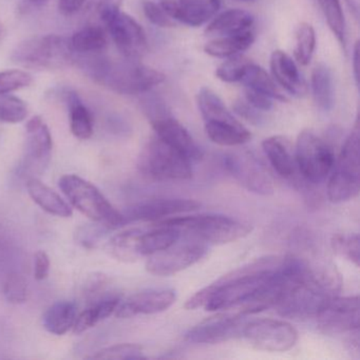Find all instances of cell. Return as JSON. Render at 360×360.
Masks as SVG:
<instances>
[{
    "label": "cell",
    "mask_w": 360,
    "mask_h": 360,
    "mask_svg": "<svg viewBox=\"0 0 360 360\" xmlns=\"http://www.w3.org/2000/svg\"><path fill=\"white\" fill-rule=\"evenodd\" d=\"M353 73L355 77L356 85H359V43H356L354 46L353 53Z\"/></svg>",
    "instance_id": "cell-52"
},
{
    "label": "cell",
    "mask_w": 360,
    "mask_h": 360,
    "mask_svg": "<svg viewBox=\"0 0 360 360\" xmlns=\"http://www.w3.org/2000/svg\"><path fill=\"white\" fill-rule=\"evenodd\" d=\"M233 108H235L236 112H237L240 117H244V119L248 120V122L259 124L262 121L259 110L250 106L248 103L238 102Z\"/></svg>",
    "instance_id": "cell-48"
},
{
    "label": "cell",
    "mask_w": 360,
    "mask_h": 360,
    "mask_svg": "<svg viewBox=\"0 0 360 360\" xmlns=\"http://www.w3.org/2000/svg\"><path fill=\"white\" fill-rule=\"evenodd\" d=\"M263 151L278 174L284 178L292 176L296 161L290 150V144L283 136H271L262 143Z\"/></svg>",
    "instance_id": "cell-22"
},
{
    "label": "cell",
    "mask_w": 360,
    "mask_h": 360,
    "mask_svg": "<svg viewBox=\"0 0 360 360\" xmlns=\"http://www.w3.org/2000/svg\"><path fill=\"white\" fill-rule=\"evenodd\" d=\"M31 1H34V3H41V1H45V0H31Z\"/></svg>",
    "instance_id": "cell-54"
},
{
    "label": "cell",
    "mask_w": 360,
    "mask_h": 360,
    "mask_svg": "<svg viewBox=\"0 0 360 360\" xmlns=\"http://www.w3.org/2000/svg\"><path fill=\"white\" fill-rule=\"evenodd\" d=\"M328 184V197L332 203L349 201L359 195V126L356 122L353 131L345 140L338 160L333 166Z\"/></svg>",
    "instance_id": "cell-6"
},
{
    "label": "cell",
    "mask_w": 360,
    "mask_h": 360,
    "mask_svg": "<svg viewBox=\"0 0 360 360\" xmlns=\"http://www.w3.org/2000/svg\"><path fill=\"white\" fill-rule=\"evenodd\" d=\"M223 164L227 172L250 193L269 195L275 191L273 179L252 153L246 151L226 153Z\"/></svg>",
    "instance_id": "cell-13"
},
{
    "label": "cell",
    "mask_w": 360,
    "mask_h": 360,
    "mask_svg": "<svg viewBox=\"0 0 360 360\" xmlns=\"http://www.w3.org/2000/svg\"><path fill=\"white\" fill-rule=\"evenodd\" d=\"M107 284V278L104 275L96 276L94 279L90 280L87 285V290L85 294L88 297H94L100 294L101 290H104Z\"/></svg>",
    "instance_id": "cell-50"
},
{
    "label": "cell",
    "mask_w": 360,
    "mask_h": 360,
    "mask_svg": "<svg viewBox=\"0 0 360 360\" xmlns=\"http://www.w3.org/2000/svg\"><path fill=\"white\" fill-rule=\"evenodd\" d=\"M143 11L147 20L160 28H172L176 26V22L167 15L165 11L162 9L161 6L146 0L143 3Z\"/></svg>",
    "instance_id": "cell-42"
},
{
    "label": "cell",
    "mask_w": 360,
    "mask_h": 360,
    "mask_svg": "<svg viewBox=\"0 0 360 360\" xmlns=\"http://www.w3.org/2000/svg\"><path fill=\"white\" fill-rule=\"evenodd\" d=\"M50 259L47 252L39 250L34 256V277L37 281H43L49 275Z\"/></svg>",
    "instance_id": "cell-47"
},
{
    "label": "cell",
    "mask_w": 360,
    "mask_h": 360,
    "mask_svg": "<svg viewBox=\"0 0 360 360\" xmlns=\"http://www.w3.org/2000/svg\"><path fill=\"white\" fill-rule=\"evenodd\" d=\"M121 299L119 297H109V298L103 299L98 301L96 304L92 305L94 315H96L98 321L106 319L109 316L115 313L117 307H119Z\"/></svg>",
    "instance_id": "cell-44"
},
{
    "label": "cell",
    "mask_w": 360,
    "mask_h": 360,
    "mask_svg": "<svg viewBox=\"0 0 360 360\" xmlns=\"http://www.w3.org/2000/svg\"><path fill=\"white\" fill-rule=\"evenodd\" d=\"M144 110L158 138L191 162L202 159L201 147L193 140L188 130L170 115L163 102L158 98H149L145 102Z\"/></svg>",
    "instance_id": "cell-8"
},
{
    "label": "cell",
    "mask_w": 360,
    "mask_h": 360,
    "mask_svg": "<svg viewBox=\"0 0 360 360\" xmlns=\"http://www.w3.org/2000/svg\"><path fill=\"white\" fill-rule=\"evenodd\" d=\"M311 92L318 108L330 111L335 104V86L332 71L326 65L319 64L311 73Z\"/></svg>",
    "instance_id": "cell-28"
},
{
    "label": "cell",
    "mask_w": 360,
    "mask_h": 360,
    "mask_svg": "<svg viewBox=\"0 0 360 360\" xmlns=\"http://www.w3.org/2000/svg\"><path fill=\"white\" fill-rule=\"evenodd\" d=\"M207 252V244L193 238L191 241L176 242L169 248L150 255L146 269L151 275L160 277L176 275L199 262Z\"/></svg>",
    "instance_id": "cell-10"
},
{
    "label": "cell",
    "mask_w": 360,
    "mask_h": 360,
    "mask_svg": "<svg viewBox=\"0 0 360 360\" xmlns=\"http://www.w3.org/2000/svg\"><path fill=\"white\" fill-rule=\"evenodd\" d=\"M271 71L278 85L294 96L307 94V86L294 60L288 53L276 50L271 56Z\"/></svg>",
    "instance_id": "cell-20"
},
{
    "label": "cell",
    "mask_w": 360,
    "mask_h": 360,
    "mask_svg": "<svg viewBox=\"0 0 360 360\" xmlns=\"http://www.w3.org/2000/svg\"><path fill=\"white\" fill-rule=\"evenodd\" d=\"M26 187L31 199L48 214L60 218L72 217L71 206L56 191L50 188L39 179H29Z\"/></svg>",
    "instance_id": "cell-21"
},
{
    "label": "cell",
    "mask_w": 360,
    "mask_h": 360,
    "mask_svg": "<svg viewBox=\"0 0 360 360\" xmlns=\"http://www.w3.org/2000/svg\"><path fill=\"white\" fill-rule=\"evenodd\" d=\"M28 107L26 103L16 96H0V122L18 124L26 120Z\"/></svg>",
    "instance_id": "cell-38"
},
{
    "label": "cell",
    "mask_w": 360,
    "mask_h": 360,
    "mask_svg": "<svg viewBox=\"0 0 360 360\" xmlns=\"http://www.w3.org/2000/svg\"><path fill=\"white\" fill-rule=\"evenodd\" d=\"M87 68L101 85L125 96L146 94L165 79V75L160 71L128 58L126 60L98 58L90 63Z\"/></svg>",
    "instance_id": "cell-2"
},
{
    "label": "cell",
    "mask_w": 360,
    "mask_h": 360,
    "mask_svg": "<svg viewBox=\"0 0 360 360\" xmlns=\"http://www.w3.org/2000/svg\"><path fill=\"white\" fill-rule=\"evenodd\" d=\"M197 104L204 123L239 124L218 94L210 88H202L197 94Z\"/></svg>",
    "instance_id": "cell-25"
},
{
    "label": "cell",
    "mask_w": 360,
    "mask_h": 360,
    "mask_svg": "<svg viewBox=\"0 0 360 360\" xmlns=\"http://www.w3.org/2000/svg\"><path fill=\"white\" fill-rule=\"evenodd\" d=\"M245 324L242 315H229L220 314L214 317L207 318L201 323L191 328L186 333V339L189 342L216 345L231 340L242 335Z\"/></svg>",
    "instance_id": "cell-15"
},
{
    "label": "cell",
    "mask_w": 360,
    "mask_h": 360,
    "mask_svg": "<svg viewBox=\"0 0 360 360\" xmlns=\"http://www.w3.org/2000/svg\"><path fill=\"white\" fill-rule=\"evenodd\" d=\"M200 207V203L186 199H158L144 202L129 208L124 217V224L129 221H150L158 222L170 216L193 212Z\"/></svg>",
    "instance_id": "cell-19"
},
{
    "label": "cell",
    "mask_w": 360,
    "mask_h": 360,
    "mask_svg": "<svg viewBox=\"0 0 360 360\" xmlns=\"http://www.w3.org/2000/svg\"><path fill=\"white\" fill-rule=\"evenodd\" d=\"M220 0H161L160 6L174 22L200 27L214 18Z\"/></svg>",
    "instance_id": "cell-18"
},
{
    "label": "cell",
    "mask_w": 360,
    "mask_h": 360,
    "mask_svg": "<svg viewBox=\"0 0 360 360\" xmlns=\"http://www.w3.org/2000/svg\"><path fill=\"white\" fill-rule=\"evenodd\" d=\"M106 229H109V227L100 224V223L98 225H86V226L81 227L77 231V240L85 248H94L98 243V240L104 236Z\"/></svg>",
    "instance_id": "cell-43"
},
{
    "label": "cell",
    "mask_w": 360,
    "mask_h": 360,
    "mask_svg": "<svg viewBox=\"0 0 360 360\" xmlns=\"http://www.w3.org/2000/svg\"><path fill=\"white\" fill-rule=\"evenodd\" d=\"M245 98L248 104L259 111H269L273 107V98L248 88L245 90Z\"/></svg>",
    "instance_id": "cell-45"
},
{
    "label": "cell",
    "mask_w": 360,
    "mask_h": 360,
    "mask_svg": "<svg viewBox=\"0 0 360 360\" xmlns=\"http://www.w3.org/2000/svg\"><path fill=\"white\" fill-rule=\"evenodd\" d=\"M138 168L153 180L182 181L193 176L191 160L158 136L151 139L141 151Z\"/></svg>",
    "instance_id": "cell-7"
},
{
    "label": "cell",
    "mask_w": 360,
    "mask_h": 360,
    "mask_svg": "<svg viewBox=\"0 0 360 360\" xmlns=\"http://www.w3.org/2000/svg\"><path fill=\"white\" fill-rule=\"evenodd\" d=\"M60 191L73 207L94 222L105 226L117 227L124 224V217L92 183L77 174H65L58 181Z\"/></svg>",
    "instance_id": "cell-4"
},
{
    "label": "cell",
    "mask_w": 360,
    "mask_h": 360,
    "mask_svg": "<svg viewBox=\"0 0 360 360\" xmlns=\"http://www.w3.org/2000/svg\"><path fill=\"white\" fill-rule=\"evenodd\" d=\"M243 338L255 349L266 352H286L298 340L296 328L278 319H259L245 324Z\"/></svg>",
    "instance_id": "cell-12"
},
{
    "label": "cell",
    "mask_w": 360,
    "mask_h": 360,
    "mask_svg": "<svg viewBox=\"0 0 360 360\" xmlns=\"http://www.w3.org/2000/svg\"><path fill=\"white\" fill-rule=\"evenodd\" d=\"M32 77L26 71L6 70L0 72V96L29 87Z\"/></svg>",
    "instance_id": "cell-41"
},
{
    "label": "cell",
    "mask_w": 360,
    "mask_h": 360,
    "mask_svg": "<svg viewBox=\"0 0 360 360\" xmlns=\"http://www.w3.org/2000/svg\"><path fill=\"white\" fill-rule=\"evenodd\" d=\"M143 229H130L121 231L111 238L106 250L115 260L121 262H136L143 258L140 250L141 235Z\"/></svg>",
    "instance_id": "cell-24"
},
{
    "label": "cell",
    "mask_w": 360,
    "mask_h": 360,
    "mask_svg": "<svg viewBox=\"0 0 360 360\" xmlns=\"http://www.w3.org/2000/svg\"><path fill=\"white\" fill-rule=\"evenodd\" d=\"M52 136L47 124L41 117H33L26 126V165L34 172L45 170L51 159Z\"/></svg>",
    "instance_id": "cell-16"
},
{
    "label": "cell",
    "mask_w": 360,
    "mask_h": 360,
    "mask_svg": "<svg viewBox=\"0 0 360 360\" xmlns=\"http://www.w3.org/2000/svg\"><path fill=\"white\" fill-rule=\"evenodd\" d=\"M241 83L245 85V88L265 94L273 100L286 102L285 96L278 88L275 79L269 77L264 69L257 66L254 63H252V65L248 67Z\"/></svg>",
    "instance_id": "cell-31"
},
{
    "label": "cell",
    "mask_w": 360,
    "mask_h": 360,
    "mask_svg": "<svg viewBox=\"0 0 360 360\" xmlns=\"http://www.w3.org/2000/svg\"><path fill=\"white\" fill-rule=\"evenodd\" d=\"M92 359L124 360L143 359V347L134 343H121L101 349L91 356Z\"/></svg>",
    "instance_id": "cell-39"
},
{
    "label": "cell",
    "mask_w": 360,
    "mask_h": 360,
    "mask_svg": "<svg viewBox=\"0 0 360 360\" xmlns=\"http://www.w3.org/2000/svg\"><path fill=\"white\" fill-rule=\"evenodd\" d=\"M3 27H1V25H0V41H1V39H3Z\"/></svg>",
    "instance_id": "cell-53"
},
{
    "label": "cell",
    "mask_w": 360,
    "mask_h": 360,
    "mask_svg": "<svg viewBox=\"0 0 360 360\" xmlns=\"http://www.w3.org/2000/svg\"><path fill=\"white\" fill-rule=\"evenodd\" d=\"M124 0H98V12L117 11L121 9Z\"/></svg>",
    "instance_id": "cell-51"
},
{
    "label": "cell",
    "mask_w": 360,
    "mask_h": 360,
    "mask_svg": "<svg viewBox=\"0 0 360 360\" xmlns=\"http://www.w3.org/2000/svg\"><path fill=\"white\" fill-rule=\"evenodd\" d=\"M98 322V319L94 315V309L89 307V309H85L79 315H77L75 324H73V333L75 334H82V333L86 332L92 326H96Z\"/></svg>",
    "instance_id": "cell-46"
},
{
    "label": "cell",
    "mask_w": 360,
    "mask_h": 360,
    "mask_svg": "<svg viewBox=\"0 0 360 360\" xmlns=\"http://www.w3.org/2000/svg\"><path fill=\"white\" fill-rule=\"evenodd\" d=\"M75 53H96L106 48L105 31L98 26H87L73 34L70 39Z\"/></svg>",
    "instance_id": "cell-33"
},
{
    "label": "cell",
    "mask_w": 360,
    "mask_h": 360,
    "mask_svg": "<svg viewBox=\"0 0 360 360\" xmlns=\"http://www.w3.org/2000/svg\"><path fill=\"white\" fill-rule=\"evenodd\" d=\"M316 48V33L311 25L302 22L299 25L295 37L294 54L297 62L307 66L313 58Z\"/></svg>",
    "instance_id": "cell-35"
},
{
    "label": "cell",
    "mask_w": 360,
    "mask_h": 360,
    "mask_svg": "<svg viewBox=\"0 0 360 360\" xmlns=\"http://www.w3.org/2000/svg\"><path fill=\"white\" fill-rule=\"evenodd\" d=\"M241 1H252V0H241Z\"/></svg>",
    "instance_id": "cell-55"
},
{
    "label": "cell",
    "mask_w": 360,
    "mask_h": 360,
    "mask_svg": "<svg viewBox=\"0 0 360 360\" xmlns=\"http://www.w3.org/2000/svg\"><path fill=\"white\" fill-rule=\"evenodd\" d=\"M71 132L79 140H88L94 134V119L87 107L75 94H68Z\"/></svg>",
    "instance_id": "cell-32"
},
{
    "label": "cell",
    "mask_w": 360,
    "mask_h": 360,
    "mask_svg": "<svg viewBox=\"0 0 360 360\" xmlns=\"http://www.w3.org/2000/svg\"><path fill=\"white\" fill-rule=\"evenodd\" d=\"M155 223L176 227L180 231L183 229L189 237L210 245H223L238 241L252 231L250 225L221 214L172 217Z\"/></svg>",
    "instance_id": "cell-3"
},
{
    "label": "cell",
    "mask_w": 360,
    "mask_h": 360,
    "mask_svg": "<svg viewBox=\"0 0 360 360\" xmlns=\"http://www.w3.org/2000/svg\"><path fill=\"white\" fill-rule=\"evenodd\" d=\"M117 50L128 60H136L148 50L146 33L139 22L121 10L100 13Z\"/></svg>",
    "instance_id": "cell-11"
},
{
    "label": "cell",
    "mask_w": 360,
    "mask_h": 360,
    "mask_svg": "<svg viewBox=\"0 0 360 360\" xmlns=\"http://www.w3.org/2000/svg\"><path fill=\"white\" fill-rule=\"evenodd\" d=\"M4 295L8 302L22 304L28 299V283L20 274L10 273L4 282Z\"/></svg>",
    "instance_id": "cell-40"
},
{
    "label": "cell",
    "mask_w": 360,
    "mask_h": 360,
    "mask_svg": "<svg viewBox=\"0 0 360 360\" xmlns=\"http://www.w3.org/2000/svg\"><path fill=\"white\" fill-rule=\"evenodd\" d=\"M205 132L212 142L221 146L233 147L243 145L252 138L250 132L239 124H205Z\"/></svg>",
    "instance_id": "cell-30"
},
{
    "label": "cell",
    "mask_w": 360,
    "mask_h": 360,
    "mask_svg": "<svg viewBox=\"0 0 360 360\" xmlns=\"http://www.w3.org/2000/svg\"><path fill=\"white\" fill-rule=\"evenodd\" d=\"M70 39L60 35H37L20 41L12 52L16 64L37 69H62L75 60Z\"/></svg>",
    "instance_id": "cell-5"
},
{
    "label": "cell",
    "mask_w": 360,
    "mask_h": 360,
    "mask_svg": "<svg viewBox=\"0 0 360 360\" xmlns=\"http://www.w3.org/2000/svg\"><path fill=\"white\" fill-rule=\"evenodd\" d=\"M252 60L243 56H231L217 68L216 77L225 83L241 82Z\"/></svg>",
    "instance_id": "cell-37"
},
{
    "label": "cell",
    "mask_w": 360,
    "mask_h": 360,
    "mask_svg": "<svg viewBox=\"0 0 360 360\" xmlns=\"http://www.w3.org/2000/svg\"><path fill=\"white\" fill-rule=\"evenodd\" d=\"M318 326L326 334L358 330L359 328V298L358 296H335L326 302L316 316Z\"/></svg>",
    "instance_id": "cell-14"
},
{
    "label": "cell",
    "mask_w": 360,
    "mask_h": 360,
    "mask_svg": "<svg viewBox=\"0 0 360 360\" xmlns=\"http://www.w3.org/2000/svg\"><path fill=\"white\" fill-rule=\"evenodd\" d=\"M280 262L275 257H266L243 265L195 292L187 300L185 309L218 311L239 307L269 281Z\"/></svg>",
    "instance_id": "cell-1"
},
{
    "label": "cell",
    "mask_w": 360,
    "mask_h": 360,
    "mask_svg": "<svg viewBox=\"0 0 360 360\" xmlns=\"http://www.w3.org/2000/svg\"><path fill=\"white\" fill-rule=\"evenodd\" d=\"M77 317V307L71 301H58L43 316V326L48 332L62 336L73 328Z\"/></svg>",
    "instance_id": "cell-26"
},
{
    "label": "cell",
    "mask_w": 360,
    "mask_h": 360,
    "mask_svg": "<svg viewBox=\"0 0 360 360\" xmlns=\"http://www.w3.org/2000/svg\"><path fill=\"white\" fill-rule=\"evenodd\" d=\"M174 290H148L136 292L120 302L115 314L117 318H131L138 315H153L169 309L176 302Z\"/></svg>",
    "instance_id": "cell-17"
},
{
    "label": "cell",
    "mask_w": 360,
    "mask_h": 360,
    "mask_svg": "<svg viewBox=\"0 0 360 360\" xmlns=\"http://www.w3.org/2000/svg\"><path fill=\"white\" fill-rule=\"evenodd\" d=\"M181 231L176 227L155 225L151 231H142L140 250L142 257H149L165 250L180 240Z\"/></svg>",
    "instance_id": "cell-29"
},
{
    "label": "cell",
    "mask_w": 360,
    "mask_h": 360,
    "mask_svg": "<svg viewBox=\"0 0 360 360\" xmlns=\"http://www.w3.org/2000/svg\"><path fill=\"white\" fill-rule=\"evenodd\" d=\"M333 250L338 256L359 266L360 246L358 233H336L330 240Z\"/></svg>",
    "instance_id": "cell-36"
},
{
    "label": "cell",
    "mask_w": 360,
    "mask_h": 360,
    "mask_svg": "<svg viewBox=\"0 0 360 360\" xmlns=\"http://www.w3.org/2000/svg\"><path fill=\"white\" fill-rule=\"evenodd\" d=\"M254 41L255 32L252 29L238 34L218 37L206 44L204 51L214 58H231L248 50Z\"/></svg>",
    "instance_id": "cell-27"
},
{
    "label": "cell",
    "mask_w": 360,
    "mask_h": 360,
    "mask_svg": "<svg viewBox=\"0 0 360 360\" xmlns=\"http://www.w3.org/2000/svg\"><path fill=\"white\" fill-rule=\"evenodd\" d=\"M252 26L254 18L252 14L244 10H227L210 22L206 28V33L210 35L225 37L252 30Z\"/></svg>",
    "instance_id": "cell-23"
},
{
    "label": "cell",
    "mask_w": 360,
    "mask_h": 360,
    "mask_svg": "<svg viewBox=\"0 0 360 360\" xmlns=\"http://www.w3.org/2000/svg\"><path fill=\"white\" fill-rule=\"evenodd\" d=\"M328 28L342 47L345 46V20L340 0H317Z\"/></svg>",
    "instance_id": "cell-34"
},
{
    "label": "cell",
    "mask_w": 360,
    "mask_h": 360,
    "mask_svg": "<svg viewBox=\"0 0 360 360\" xmlns=\"http://www.w3.org/2000/svg\"><path fill=\"white\" fill-rule=\"evenodd\" d=\"M295 161L307 181L320 183L332 172L335 155L323 140L314 132L304 130L297 139Z\"/></svg>",
    "instance_id": "cell-9"
},
{
    "label": "cell",
    "mask_w": 360,
    "mask_h": 360,
    "mask_svg": "<svg viewBox=\"0 0 360 360\" xmlns=\"http://www.w3.org/2000/svg\"><path fill=\"white\" fill-rule=\"evenodd\" d=\"M87 0H60L58 10L65 16L73 15L83 8Z\"/></svg>",
    "instance_id": "cell-49"
}]
</instances>
